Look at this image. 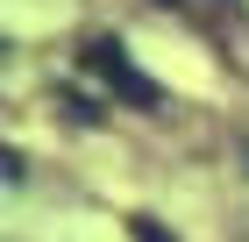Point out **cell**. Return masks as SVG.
I'll return each instance as SVG.
<instances>
[{
  "mask_svg": "<svg viewBox=\"0 0 249 242\" xmlns=\"http://www.w3.org/2000/svg\"><path fill=\"white\" fill-rule=\"evenodd\" d=\"M128 235H135V242H178V235L157 228V214H128Z\"/></svg>",
  "mask_w": 249,
  "mask_h": 242,
  "instance_id": "obj_2",
  "label": "cell"
},
{
  "mask_svg": "<svg viewBox=\"0 0 249 242\" xmlns=\"http://www.w3.org/2000/svg\"><path fill=\"white\" fill-rule=\"evenodd\" d=\"M78 64H86V78H93L100 93H114L121 107H142V114H164V86H157L142 64L128 57V43L107 36V29H93V36L78 43Z\"/></svg>",
  "mask_w": 249,
  "mask_h": 242,
  "instance_id": "obj_1",
  "label": "cell"
}]
</instances>
